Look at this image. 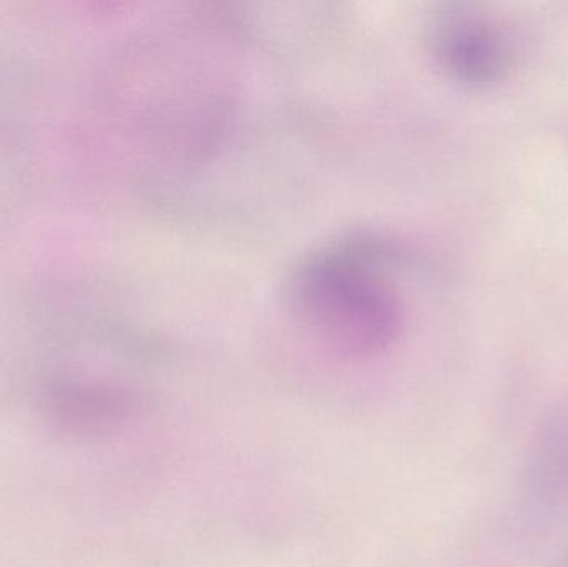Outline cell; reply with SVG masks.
I'll return each instance as SVG.
<instances>
[{
    "label": "cell",
    "instance_id": "1",
    "mask_svg": "<svg viewBox=\"0 0 568 567\" xmlns=\"http://www.w3.org/2000/svg\"><path fill=\"white\" fill-rule=\"evenodd\" d=\"M293 296L304 325L343 355H377L399 335L403 306L397 290L359 256H314L297 273Z\"/></svg>",
    "mask_w": 568,
    "mask_h": 567
}]
</instances>
